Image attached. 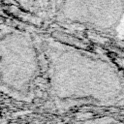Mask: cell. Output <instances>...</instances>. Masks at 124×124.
<instances>
[{"instance_id": "6da1fadb", "label": "cell", "mask_w": 124, "mask_h": 124, "mask_svg": "<svg viewBox=\"0 0 124 124\" xmlns=\"http://www.w3.org/2000/svg\"><path fill=\"white\" fill-rule=\"evenodd\" d=\"M53 88L62 100L108 102L121 92L115 70L100 58L74 49L58 50L52 65Z\"/></svg>"}, {"instance_id": "7a4b0ae2", "label": "cell", "mask_w": 124, "mask_h": 124, "mask_svg": "<svg viewBox=\"0 0 124 124\" xmlns=\"http://www.w3.org/2000/svg\"><path fill=\"white\" fill-rule=\"evenodd\" d=\"M124 0H64L63 13L71 20L110 28L120 19Z\"/></svg>"}]
</instances>
